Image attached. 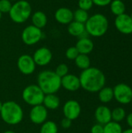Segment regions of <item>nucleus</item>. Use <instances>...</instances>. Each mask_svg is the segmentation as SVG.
Here are the masks:
<instances>
[{"mask_svg": "<svg viewBox=\"0 0 132 133\" xmlns=\"http://www.w3.org/2000/svg\"><path fill=\"white\" fill-rule=\"evenodd\" d=\"M79 77L81 87L89 93L99 92L106 83L105 75L96 67H89L82 70Z\"/></svg>", "mask_w": 132, "mask_h": 133, "instance_id": "obj_1", "label": "nucleus"}, {"mask_svg": "<svg viewBox=\"0 0 132 133\" xmlns=\"http://www.w3.org/2000/svg\"><path fill=\"white\" fill-rule=\"evenodd\" d=\"M61 78H60L54 71L44 70L37 76V86L44 94H56L61 87Z\"/></svg>", "mask_w": 132, "mask_h": 133, "instance_id": "obj_2", "label": "nucleus"}, {"mask_svg": "<svg viewBox=\"0 0 132 133\" xmlns=\"http://www.w3.org/2000/svg\"><path fill=\"white\" fill-rule=\"evenodd\" d=\"M0 116L7 125H16L23 121V111L22 107L16 101H8L3 103Z\"/></svg>", "mask_w": 132, "mask_h": 133, "instance_id": "obj_3", "label": "nucleus"}, {"mask_svg": "<svg viewBox=\"0 0 132 133\" xmlns=\"http://www.w3.org/2000/svg\"><path fill=\"white\" fill-rule=\"evenodd\" d=\"M109 26L107 18L100 13L94 14L89 17L85 23V28L89 35L99 37L103 36Z\"/></svg>", "mask_w": 132, "mask_h": 133, "instance_id": "obj_4", "label": "nucleus"}, {"mask_svg": "<svg viewBox=\"0 0 132 133\" xmlns=\"http://www.w3.org/2000/svg\"><path fill=\"white\" fill-rule=\"evenodd\" d=\"M32 14V7L26 0H19L12 4L9 12L10 19L16 23H23L26 21Z\"/></svg>", "mask_w": 132, "mask_h": 133, "instance_id": "obj_5", "label": "nucleus"}, {"mask_svg": "<svg viewBox=\"0 0 132 133\" xmlns=\"http://www.w3.org/2000/svg\"><path fill=\"white\" fill-rule=\"evenodd\" d=\"M45 94L37 84H31L26 87L22 92L23 101L32 107L43 104Z\"/></svg>", "mask_w": 132, "mask_h": 133, "instance_id": "obj_6", "label": "nucleus"}, {"mask_svg": "<svg viewBox=\"0 0 132 133\" xmlns=\"http://www.w3.org/2000/svg\"><path fill=\"white\" fill-rule=\"evenodd\" d=\"M43 37L41 29L33 26L29 25L26 26L22 31L21 38L23 42L26 45H34L38 43Z\"/></svg>", "mask_w": 132, "mask_h": 133, "instance_id": "obj_7", "label": "nucleus"}, {"mask_svg": "<svg viewBox=\"0 0 132 133\" xmlns=\"http://www.w3.org/2000/svg\"><path fill=\"white\" fill-rule=\"evenodd\" d=\"M114 97L122 104H130L132 100V89L126 83H118L113 88Z\"/></svg>", "mask_w": 132, "mask_h": 133, "instance_id": "obj_8", "label": "nucleus"}, {"mask_svg": "<svg viewBox=\"0 0 132 133\" xmlns=\"http://www.w3.org/2000/svg\"><path fill=\"white\" fill-rule=\"evenodd\" d=\"M36 65L33 57L30 55H22L18 58L17 68L23 75L28 76L33 73L36 69Z\"/></svg>", "mask_w": 132, "mask_h": 133, "instance_id": "obj_9", "label": "nucleus"}, {"mask_svg": "<svg viewBox=\"0 0 132 133\" xmlns=\"http://www.w3.org/2000/svg\"><path fill=\"white\" fill-rule=\"evenodd\" d=\"M63 114L65 118L74 121L77 119L82 112L80 104L75 100L67 101L63 106Z\"/></svg>", "mask_w": 132, "mask_h": 133, "instance_id": "obj_10", "label": "nucleus"}, {"mask_svg": "<svg viewBox=\"0 0 132 133\" xmlns=\"http://www.w3.org/2000/svg\"><path fill=\"white\" fill-rule=\"evenodd\" d=\"M47 109L43 104H40L32 107L29 114V118L33 124L42 125L47 121Z\"/></svg>", "mask_w": 132, "mask_h": 133, "instance_id": "obj_11", "label": "nucleus"}, {"mask_svg": "<svg viewBox=\"0 0 132 133\" xmlns=\"http://www.w3.org/2000/svg\"><path fill=\"white\" fill-rule=\"evenodd\" d=\"M117 30L124 34H132V19L126 13L117 16L114 21Z\"/></svg>", "mask_w": 132, "mask_h": 133, "instance_id": "obj_12", "label": "nucleus"}, {"mask_svg": "<svg viewBox=\"0 0 132 133\" xmlns=\"http://www.w3.org/2000/svg\"><path fill=\"white\" fill-rule=\"evenodd\" d=\"M37 65L45 66L48 65L52 59V52L46 47H41L35 51L32 56Z\"/></svg>", "mask_w": 132, "mask_h": 133, "instance_id": "obj_13", "label": "nucleus"}, {"mask_svg": "<svg viewBox=\"0 0 132 133\" xmlns=\"http://www.w3.org/2000/svg\"><path fill=\"white\" fill-rule=\"evenodd\" d=\"M61 84L65 90L70 92L77 91L81 87L79 77L74 74L69 73L61 78Z\"/></svg>", "mask_w": 132, "mask_h": 133, "instance_id": "obj_14", "label": "nucleus"}, {"mask_svg": "<svg viewBox=\"0 0 132 133\" xmlns=\"http://www.w3.org/2000/svg\"><path fill=\"white\" fill-rule=\"evenodd\" d=\"M68 32L70 35L79 38L88 37L89 36L86 30L85 24L75 20H72L69 24H68Z\"/></svg>", "mask_w": 132, "mask_h": 133, "instance_id": "obj_15", "label": "nucleus"}, {"mask_svg": "<svg viewBox=\"0 0 132 133\" xmlns=\"http://www.w3.org/2000/svg\"><path fill=\"white\" fill-rule=\"evenodd\" d=\"M55 20L61 24H69L73 20V12L66 7H61L54 12Z\"/></svg>", "mask_w": 132, "mask_h": 133, "instance_id": "obj_16", "label": "nucleus"}, {"mask_svg": "<svg viewBox=\"0 0 132 133\" xmlns=\"http://www.w3.org/2000/svg\"><path fill=\"white\" fill-rule=\"evenodd\" d=\"M94 115H95V118L97 121V122L103 125H104L112 121L111 111L108 107H107L105 105L99 106L96 109Z\"/></svg>", "mask_w": 132, "mask_h": 133, "instance_id": "obj_17", "label": "nucleus"}, {"mask_svg": "<svg viewBox=\"0 0 132 133\" xmlns=\"http://www.w3.org/2000/svg\"><path fill=\"white\" fill-rule=\"evenodd\" d=\"M75 48H77L79 54L89 55L93 51L94 48V44L93 41L89 37L79 38L75 44Z\"/></svg>", "mask_w": 132, "mask_h": 133, "instance_id": "obj_18", "label": "nucleus"}, {"mask_svg": "<svg viewBox=\"0 0 132 133\" xmlns=\"http://www.w3.org/2000/svg\"><path fill=\"white\" fill-rule=\"evenodd\" d=\"M60 102L59 97L55 94H45L42 104L47 110H56L59 108Z\"/></svg>", "mask_w": 132, "mask_h": 133, "instance_id": "obj_19", "label": "nucleus"}, {"mask_svg": "<svg viewBox=\"0 0 132 133\" xmlns=\"http://www.w3.org/2000/svg\"><path fill=\"white\" fill-rule=\"evenodd\" d=\"M31 21H32V25L42 29L47 25V17L46 14L42 12V11H37L35 12L31 17Z\"/></svg>", "mask_w": 132, "mask_h": 133, "instance_id": "obj_20", "label": "nucleus"}, {"mask_svg": "<svg viewBox=\"0 0 132 133\" xmlns=\"http://www.w3.org/2000/svg\"><path fill=\"white\" fill-rule=\"evenodd\" d=\"M98 93H99L98 94L99 100L100 101V102L103 104L109 103L114 98V90H113V88L111 87H104Z\"/></svg>", "mask_w": 132, "mask_h": 133, "instance_id": "obj_21", "label": "nucleus"}, {"mask_svg": "<svg viewBox=\"0 0 132 133\" xmlns=\"http://www.w3.org/2000/svg\"><path fill=\"white\" fill-rule=\"evenodd\" d=\"M74 61H75V65L82 70H85L90 67L91 62H90V58L88 56V55L79 54Z\"/></svg>", "mask_w": 132, "mask_h": 133, "instance_id": "obj_22", "label": "nucleus"}, {"mask_svg": "<svg viewBox=\"0 0 132 133\" xmlns=\"http://www.w3.org/2000/svg\"><path fill=\"white\" fill-rule=\"evenodd\" d=\"M110 10L115 16H120L125 13V5L121 0H112L110 4Z\"/></svg>", "mask_w": 132, "mask_h": 133, "instance_id": "obj_23", "label": "nucleus"}, {"mask_svg": "<svg viewBox=\"0 0 132 133\" xmlns=\"http://www.w3.org/2000/svg\"><path fill=\"white\" fill-rule=\"evenodd\" d=\"M58 128L53 121H46L41 125L40 133H58Z\"/></svg>", "mask_w": 132, "mask_h": 133, "instance_id": "obj_24", "label": "nucleus"}, {"mask_svg": "<svg viewBox=\"0 0 132 133\" xmlns=\"http://www.w3.org/2000/svg\"><path fill=\"white\" fill-rule=\"evenodd\" d=\"M122 127L118 122H110L103 125V133H122Z\"/></svg>", "mask_w": 132, "mask_h": 133, "instance_id": "obj_25", "label": "nucleus"}, {"mask_svg": "<svg viewBox=\"0 0 132 133\" xmlns=\"http://www.w3.org/2000/svg\"><path fill=\"white\" fill-rule=\"evenodd\" d=\"M126 117V112L122 108H116L111 111V119L115 122H121Z\"/></svg>", "mask_w": 132, "mask_h": 133, "instance_id": "obj_26", "label": "nucleus"}, {"mask_svg": "<svg viewBox=\"0 0 132 133\" xmlns=\"http://www.w3.org/2000/svg\"><path fill=\"white\" fill-rule=\"evenodd\" d=\"M89 14L87 11L82 10L81 9H76L75 12H73V20L76 22H79L82 23H86V22L89 19Z\"/></svg>", "mask_w": 132, "mask_h": 133, "instance_id": "obj_27", "label": "nucleus"}, {"mask_svg": "<svg viewBox=\"0 0 132 133\" xmlns=\"http://www.w3.org/2000/svg\"><path fill=\"white\" fill-rule=\"evenodd\" d=\"M54 72L60 78H62L65 76H66L67 74H68V66L65 63L59 64L56 67Z\"/></svg>", "mask_w": 132, "mask_h": 133, "instance_id": "obj_28", "label": "nucleus"}, {"mask_svg": "<svg viewBox=\"0 0 132 133\" xmlns=\"http://www.w3.org/2000/svg\"><path fill=\"white\" fill-rule=\"evenodd\" d=\"M79 55V53L77 48H75V46L68 48L65 51V57L68 60H75Z\"/></svg>", "mask_w": 132, "mask_h": 133, "instance_id": "obj_29", "label": "nucleus"}, {"mask_svg": "<svg viewBox=\"0 0 132 133\" xmlns=\"http://www.w3.org/2000/svg\"><path fill=\"white\" fill-rule=\"evenodd\" d=\"M78 5H79V9L88 12L93 6V2L92 0H79Z\"/></svg>", "mask_w": 132, "mask_h": 133, "instance_id": "obj_30", "label": "nucleus"}, {"mask_svg": "<svg viewBox=\"0 0 132 133\" xmlns=\"http://www.w3.org/2000/svg\"><path fill=\"white\" fill-rule=\"evenodd\" d=\"M12 5V4L9 0H0V12L2 13H9Z\"/></svg>", "mask_w": 132, "mask_h": 133, "instance_id": "obj_31", "label": "nucleus"}, {"mask_svg": "<svg viewBox=\"0 0 132 133\" xmlns=\"http://www.w3.org/2000/svg\"><path fill=\"white\" fill-rule=\"evenodd\" d=\"M93 2V5H96L97 6H100V7H103V6H107L108 5L110 4L112 0H92Z\"/></svg>", "mask_w": 132, "mask_h": 133, "instance_id": "obj_32", "label": "nucleus"}, {"mask_svg": "<svg viewBox=\"0 0 132 133\" xmlns=\"http://www.w3.org/2000/svg\"><path fill=\"white\" fill-rule=\"evenodd\" d=\"M91 133H103V125L101 124H96L91 128Z\"/></svg>", "mask_w": 132, "mask_h": 133, "instance_id": "obj_33", "label": "nucleus"}, {"mask_svg": "<svg viewBox=\"0 0 132 133\" xmlns=\"http://www.w3.org/2000/svg\"><path fill=\"white\" fill-rule=\"evenodd\" d=\"M72 122L70 119L67 118H64L61 121V126L65 129H69L71 126H72Z\"/></svg>", "mask_w": 132, "mask_h": 133, "instance_id": "obj_34", "label": "nucleus"}, {"mask_svg": "<svg viewBox=\"0 0 132 133\" xmlns=\"http://www.w3.org/2000/svg\"><path fill=\"white\" fill-rule=\"evenodd\" d=\"M127 123L130 126V129H132V113H130L127 116Z\"/></svg>", "mask_w": 132, "mask_h": 133, "instance_id": "obj_35", "label": "nucleus"}, {"mask_svg": "<svg viewBox=\"0 0 132 133\" xmlns=\"http://www.w3.org/2000/svg\"><path fill=\"white\" fill-rule=\"evenodd\" d=\"M122 133H132V129H128L125 131H123Z\"/></svg>", "mask_w": 132, "mask_h": 133, "instance_id": "obj_36", "label": "nucleus"}, {"mask_svg": "<svg viewBox=\"0 0 132 133\" xmlns=\"http://www.w3.org/2000/svg\"><path fill=\"white\" fill-rule=\"evenodd\" d=\"M3 133H16V132H13V131H12V130H7V131L4 132Z\"/></svg>", "mask_w": 132, "mask_h": 133, "instance_id": "obj_37", "label": "nucleus"}, {"mask_svg": "<svg viewBox=\"0 0 132 133\" xmlns=\"http://www.w3.org/2000/svg\"><path fill=\"white\" fill-rule=\"evenodd\" d=\"M2 104H3V103L0 101V111H1V110H2Z\"/></svg>", "mask_w": 132, "mask_h": 133, "instance_id": "obj_38", "label": "nucleus"}, {"mask_svg": "<svg viewBox=\"0 0 132 133\" xmlns=\"http://www.w3.org/2000/svg\"><path fill=\"white\" fill-rule=\"evenodd\" d=\"M9 1H11V2H16V1H19V0H9Z\"/></svg>", "mask_w": 132, "mask_h": 133, "instance_id": "obj_39", "label": "nucleus"}, {"mask_svg": "<svg viewBox=\"0 0 132 133\" xmlns=\"http://www.w3.org/2000/svg\"><path fill=\"white\" fill-rule=\"evenodd\" d=\"M2 13L0 12V19H1V18H2Z\"/></svg>", "mask_w": 132, "mask_h": 133, "instance_id": "obj_40", "label": "nucleus"}, {"mask_svg": "<svg viewBox=\"0 0 132 133\" xmlns=\"http://www.w3.org/2000/svg\"><path fill=\"white\" fill-rule=\"evenodd\" d=\"M130 16H131V19H132V12H131V14L130 15Z\"/></svg>", "mask_w": 132, "mask_h": 133, "instance_id": "obj_41", "label": "nucleus"}, {"mask_svg": "<svg viewBox=\"0 0 132 133\" xmlns=\"http://www.w3.org/2000/svg\"><path fill=\"white\" fill-rule=\"evenodd\" d=\"M131 106H132V100H131Z\"/></svg>", "mask_w": 132, "mask_h": 133, "instance_id": "obj_42", "label": "nucleus"}, {"mask_svg": "<svg viewBox=\"0 0 132 133\" xmlns=\"http://www.w3.org/2000/svg\"><path fill=\"white\" fill-rule=\"evenodd\" d=\"M28 133H31V132H28Z\"/></svg>", "mask_w": 132, "mask_h": 133, "instance_id": "obj_43", "label": "nucleus"}]
</instances>
